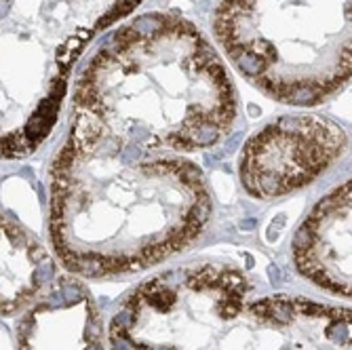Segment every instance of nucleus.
<instances>
[{"label": "nucleus", "mask_w": 352, "mask_h": 350, "mask_svg": "<svg viewBox=\"0 0 352 350\" xmlns=\"http://www.w3.org/2000/svg\"><path fill=\"white\" fill-rule=\"evenodd\" d=\"M213 201L203 169L116 137L76 114L51 169V239L78 276L137 272L203 235Z\"/></svg>", "instance_id": "1"}, {"label": "nucleus", "mask_w": 352, "mask_h": 350, "mask_svg": "<svg viewBox=\"0 0 352 350\" xmlns=\"http://www.w3.org/2000/svg\"><path fill=\"white\" fill-rule=\"evenodd\" d=\"M76 114L156 152L219 144L237 119V93L190 21L150 13L114 32L83 72Z\"/></svg>", "instance_id": "2"}, {"label": "nucleus", "mask_w": 352, "mask_h": 350, "mask_svg": "<svg viewBox=\"0 0 352 350\" xmlns=\"http://www.w3.org/2000/svg\"><path fill=\"white\" fill-rule=\"evenodd\" d=\"M253 285L237 266L205 262L142 283L112 321L114 350H219L251 302Z\"/></svg>", "instance_id": "3"}, {"label": "nucleus", "mask_w": 352, "mask_h": 350, "mask_svg": "<svg viewBox=\"0 0 352 350\" xmlns=\"http://www.w3.org/2000/svg\"><path fill=\"white\" fill-rule=\"evenodd\" d=\"M346 133L312 114H287L245 144L239 175L245 192L260 201L306 188L342 156Z\"/></svg>", "instance_id": "4"}, {"label": "nucleus", "mask_w": 352, "mask_h": 350, "mask_svg": "<svg viewBox=\"0 0 352 350\" xmlns=\"http://www.w3.org/2000/svg\"><path fill=\"white\" fill-rule=\"evenodd\" d=\"M219 350H350V310L266 296L249 302Z\"/></svg>", "instance_id": "5"}, {"label": "nucleus", "mask_w": 352, "mask_h": 350, "mask_svg": "<svg viewBox=\"0 0 352 350\" xmlns=\"http://www.w3.org/2000/svg\"><path fill=\"white\" fill-rule=\"evenodd\" d=\"M293 262L308 281L350 298V180L325 194L302 221Z\"/></svg>", "instance_id": "6"}, {"label": "nucleus", "mask_w": 352, "mask_h": 350, "mask_svg": "<svg viewBox=\"0 0 352 350\" xmlns=\"http://www.w3.org/2000/svg\"><path fill=\"white\" fill-rule=\"evenodd\" d=\"M17 327L19 350H105L101 319L89 291L74 278H53Z\"/></svg>", "instance_id": "7"}, {"label": "nucleus", "mask_w": 352, "mask_h": 350, "mask_svg": "<svg viewBox=\"0 0 352 350\" xmlns=\"http://www.w3.org/2000/svg\"><path fill=\"white\" fill-rule=\"evenodd\" d=\"M55 266L42 245L0 215V314H15L51 285Z\"/></svg>", "instance_id": "8"}]
</instances>
